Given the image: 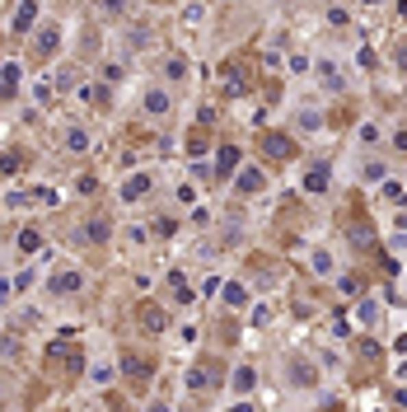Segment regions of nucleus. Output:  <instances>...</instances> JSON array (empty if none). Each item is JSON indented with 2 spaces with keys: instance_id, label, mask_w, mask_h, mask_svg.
Wrapping results in <instances>:
<instances>
[{
  "instance_id": "obj_1",
  "label": "nucleus",
  "mask_w": 407,
  "mask_h": 412,
  "mask_svg": "<svg viewBox=\"0 0 407 412\" xmlns=\"http://www.w3.org/2000/svg\"><path fill=\"white\" fill-rule=\"evenodd\" d=\"M220 385H225V360L220 356H201L188 370V393H211Z\"/></svg>"
},
{
  "instance_id": "obj_2",
  "label": "nucleus",
  "mask_w": 407,
  "mask_h": 412,
  "mask_svg": "<svg viewBox=\"0 0 407 412\" xmlns=\"http://www.w3.org/2000/svg\"><path fill=\"white\" fill-rule=\"evenodd\" d=\"M71 239L84 244V249H99V244H108V239H112V220H108V216H84Z\"/></svg>"
},
{
  "instance_id": "obj_3",
  "label": "nucleus",
  "mask_w": 407,
  "mask_h": 412,
  "mask_svg": "<svg viewBox=\"0 0 407 412\" xmlns=\"http://www.w3.org/2000/svg\"><path fill=\"white\" fill-rule=\"evenodd\" d=\"M258 150H262V159H271V164L295 159V136H291V131H262V136H258Z\"/></svg>"
},
{
  "instance_id": "obj_4",
  "label": "nucleus",
  "mask_w": 407,
  "mask_h": 412,
  "mask_svg": "<svg viewBox=\"0 0 407 412\" xmlns=\"http://www.w3.org/2000/svg\"><path fill=\"white\" fill-rule=\"evenodd\" d=\"M220 94L225 99H244L248 94V76L239 61H220Z\"/></svg>"
},
{
  "instance_id": "obj_5",
  "label": "nucleus",
  "mask_w": 407,
  "mask_h": 412,
  "mask_svg": "<svg viewBox=\"0 0 407 412\" xmlns=\"http://www.w3.org/2000/svg\"><path fill=\"white\" fill-rule=\"evenodd\" d=\"M122 370H127V380H132L136 389H145V385H150V375H155V365L140 360L136 352H122Z\"/></svg>"
},
{
  "instance_id": "obj_6",
  "label": "nucleus",
  "mask_w": 407,
  "mask_h": 412,
  "mask_svg": "<svg viewBox=\"0 0 407 412\" xmlns=\"http://www.w3.org/2000/svg\"><path fill=\"white\" fill-rule=\"evenodd\" d=\"M56 43H61L56 24H42V28H38V38H33V61H47V56H56Z\"/></svg>"
},
{
  "instance_id": "obj_7",
  "label": "nucleus",
  "mask_w": 407,
  "mask_h": 412,
  "mask_svg": "<svg viewBox=\"0 0 407 412\" xmlns=\"http://www.w3.org/2000/svg\"><path fill=\"white\" fill-rule=\"evenodd\" d=\"M136 323H140L145 333H164V328H169V319H164L160 305H136Z\"/></svg>"
},
{
  "instance_id": "obj_8",
  "label": "nucleus",
  "mask_w": 407,
  "mask_h": 412,
  "mask_svg": "<svg viewBox=\"0 0 407 412\" xmlns=\"http://www.w3.org/2000/svg\"><path fill=\"white\" fill-rule=\"evenodd\" d=\"M347 234H352V244H356V249H370V244H375V230H370V225H365L360 216H347Z\"/></svg>"
},
{
  "instance_id": "obj_9",
  "label": "nucleus",
  "mask_w": 407,
  "mask_h": 412,
  "mask_svg": "<svg viewBox=\"0 0 407 412\" xmlns=\"http://www.w3.org/2000/svg\"><path fill=\"white\" fill-rule=\"evenodd\" d=\"M52 290H56V295H75V290H80V272H56Z\"/></svg>"
},
{
  "instance_id": "obj_10",
  "label": "nucleus",
  "mask_w": 407,
  "mask_h": 412,
  "mask_svg": "<svg viewBox=\"0 0 407 412\" xmlns=\"http://www.w3.org/2000/svg\"><path fill=\"white\" fill-rule=\"evenodd\" d=\"M33 24H38V5H33V0H24V5L14 10V28H19V33H28Z\"/></svg>"
},
{
  "instance_id": "obj_11",
  "label": "nucleus",
  "mask_w": 407,
  "mask_h": 412,
  "mask_svg": "<svg viewBox=\"0 0 407 412\" xmlns=\"http://www.w3.org/2000/svg\"><path fill=\"white\" fill-rule=\"evenodd\" d=\"M14 89H19V66L10 61V66L0 71V99H14Z\"/></svg>"
},
{
  "instance_id": "obj_12",
  "label": "nucleus",
  "mask_w": 407,
  "mask_h": 412,
  "mask_svg": "<svg viewBox=\"0 0 407 412\" xmlns=\"http://www.w3.org/2000/svg\"><path fill=\"white\" fill-rule=\"evenodd\" d=\"M304 187H309V192H328V169H323V164H314V169H309Z\"/></svg>"
},
{
  "instance_id": "obj_13",
  "label": "nucleus",
  "mask_w": 407,
  "mask_h": 412,
  "mask_svg": "<svg viewBox=\"0 0 407 412\" xmlns=\"http://www.w3.org/2000/svg\"><path fill=\"white\" fill-rule=\"evenodd\" d=\"M140 192H150V179H145V174H136V179H127V187H122V197H127V202H136Z\"/></svg>"
},
{
  "instance_id": "obj_14",
  "label": "nucleus",
  "mask_w": 407,
  "mask_h": 412,
  "mask_svg": "<svg viewBox=\"0 0 407 412\" xmlns=\"http://www.w3.org/2000/svg\"><path fill=\"white\" fill-rule=\"evenodd\" d=\"M145 108H150L155 117H164V113H169V94H164V89H150V94H145Z\"/></svg>"
},
{
  "instance_id": "obj_15",
  "label": "nucleus",
  "mask_w": 407,
  "mask_h": 412,
  "mask_svg": "<svg viewBox=\"0 0 407 412\" xmlns=\"http://www.w3.org/2000/svg\"><path fill=\"white\" fill-rule=\"evenodd\" d=\"M291 380H295V385H314V365H309V360H295V365H291Z\"/></svg>"
},
{
  "instance_id": "obj_16",
  "label": "nucleus",
  "mask_w": 407,
  "mask_h": 412,
  "mask_svg": "<svg viewBox=\"0 0 407 412\" xmlns=\"http://www.w3.org/2000/svg\"><path fill=\"white\" fill-rule=\"evenodd\" d=\"M239 192H244V197H248V192H262V174H258V169H248L244 179H239Z\"/></svg>"
},
{
  "instance_id": "obj_17",
  "label": "nucleus",
  "mask_w": 407,
  "mask_h": 412,
  "mask_svg": "<svg viewBox=\"0 0 407 412\" xmlns=\"http://www.w3.org/2000/svg\"><path fill=\"white\" fill-rule=\"evenodd\" d=\"M216 164H220V174H234V164H239V150H234V146H225Z\"/></svg>"
},
{
  "instance_id": "obj_18",
  "label": "nucleus",
  "mask_w": 407,
  "mask_h": 412,
  "mask_svg": "<svg viewBox=\"0 0 407 412\" xmlns=\"http://www.w3.org/2000/svg\"><path fill=\"white\" fill-rule=\"evenodd\" d=\"M19 249H24V253H38V249H42V234H38V230H24V234H19Z\"/></svg>"
},
{
  "instance_id": "obj_19",
  "label": "nucleus",
  "mask_w": 407,
  "mask_h": 412,
  "mask_svg": "<svg viewBox=\"0 0 407 412\" xmlns=\"http://www.w3.org/2000/svg\"><path fill=\"white\" fill-rule=\"evenodd\" d=\"M164 71H169V80H188V61L169 56V61H164Z\"/></svg>"
},
{
  "instance_id": "obj_20",
  "label": "nucleus",
  "mask_w": 407,
  "mask_h": 412,
  "mask_svg": "<svg viewBox=\"0 0 407 412\" xmlns=\"http://www.w3.org/2000/svg\"><path fill=\"white\" fill-rule=\"evenodd\" d=\"M169 290H173L178 300H192V286H188V277H169Z\"/></svg>"
},
{
  "instance_id": "obj_21",
  "label": "nucleus",
  "mask_w": 407,
  "mask_h": 412,
  "mask_svg": "<svg viewBox=\"0 0 407 412\" xmlns=\"http://www.w3.org/2000/svg\"><path fill=\"white\" fill-rule=\"evenodd\" d=\"M398 66H403V71H407V47H398Z\"/></svg>"
}]
</instances>
